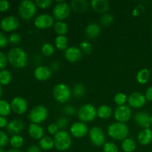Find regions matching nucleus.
<instances>
[{
  "instance_id": "nucleus-17",
  "label": "nucleus",
  "mask_w": 152,
  "mask_h": 152,
  "mask_svg": "<svg viewBox=\"0 0 152 152\" xmlns=\"http://www.w3.org/2000/svg\"><path fill=\"white\" fill-rule=\"evenodd\" d=\"M134 121L142 129H149L151 126V116L145 111H139L134 115Z\"/></svg>"
},
{
  "instance_id": "nucleus-50",
  "label": "nucleus",
  "mask_w": 152,
  "mask_h": 152,
  "mask_svg": "<svg viewBox=\"0 0 152 152\" xmlns=\"http://www.w3.org/2000/svg\"><path fill=\"white\" fill-rule=\"evenodd\" d=\"M27 152H41V148H39V145H32L28 148Z\"/></svg>"
},
{
  "instance_id": "nucleus-18",
  "label": "nucleus",
  "mask_w": 152,
  "mask_h": 152,
  "mask_svg": "<svg viewBox=\"0 0 152 152\" xmlns=\"http://www.w3.org/2000/svg\"><path fill=\"white\" fill-rule=\"evenodd\" d=\"M34 75L39 81H46L51 77L52 71L48 67L40 65L35 68L34 71Z\"/></svg>"
},
{
  "instance_id": "nucleus-13",
  "label": "nucleus",
  "mask_w": 152,
  "mask_h": 152,
  "mask_svg": "<svg viewBox=\"0 0 152 152\" xmlns=\"http://www.w3.org/2000/svg\"><path fill=\"white\" fill-rule=\"evenodd\" d=\"M1 28L4 31L10 32L17 29L19 26V21L16 16H8L3 18L0 22Z\"/></svg>"
},
{
  "instance_id": "nucleus-28",
  "label": "nucleus",
  "mask_w": 152,
  "mask_h": 152,
  "mask_svg": "<svg viewBox=\"0 0 152 152\" xmlns=\"http://www.w3.org/2000/svg\"><path fill=\"white\" fill-rule=\"evenodd\" d=\"M121 148L124 152H134L137 148L136 142L132 138H126L122 142Z\"/></svg>"
},
{
  "instance_id": "nucleus-30",
  "label": "nucleus",
  "mask_w": 152,
  "mask_h": 152,
  "mask_svg": "<svg viewBox=\"0 0 152 152\" xmlns=\"http://www.w3.org/2000/svg\"><path fill=\"white\" fill-rule=\"evenodd\" d=\"M53 29L58 36H62L68 32V27L63 21H57L53 25Z\"/></svg>"
},
{
  "instance_id": "nucleus-32",
  "label": "nucleus",
  "mask_w": 152,
  "mask_h": 152,
  "mask_svg": "<svg viewBox=\"0 0 152 152\" xmlns=\"http://www.w3.org/2000/svg\"><path fill=\"white\" fill-rule=\"evenodd\" d=\"M10 143L13 148L19 149L24 144V139L22 136L19 134L13 135L10 140Z\"/></svg>"
},
{
  "instance_id": "nucleus-2",
  "label": "nucleus",
  "mask_w": 152,
  "mask_h": 152,
  "mask_svg": "<svg viewBox=\"0 0 152 152\" xmlns=\"http://www.w3.org/2000/svg\"><path fill=\"white\" fill-rule=\"evenodd\" d=\"M107 132L112 139L115 140H124L129 135V129L125 123L115 122L109 125Z\"/></svg>"
},
{
  "instance_id": "nucleus-52",
  "label": "nucleus",
  "mask_w": 152,
  "mask_h": 152,
  "mask_svg": "<svg viewBox=\"0 0 152 152\" xmlns=\"http://www.w3.org/2000/svg\"><path fill=\"white\" fill-rule=\"evenodd\" d=\"M7 124H8V123H7V119L4 117L0 116V128L7 127Z\"/></svg>"
},
{
  "instance_id": "nucleus-5",
  "label": "nucleus",
  "mask_w": 152,
  "mask_h": 152,
  "mask_svg": "<svg viewBox=\"0 0 152 152\" xmlns=\"http://www.w3.org/2000/svg\"><path fill=\"white\" fill-rule=\"evenodd\" d=\"M37 7L35 2L31 0H24L19 5V14L25 20H30L37 13Z\"/></svg>"
},
{
  "instance_id": "nucleus-59",
  "label": "nucleus",
  "mask_w": 152,
  "mask_h": 152,
  "mask_svg": "<svg viewBox=\"0 0 152 152\" xmlns=\"http://www.w3.org/2000/svg\"><path fill=\"white\" fill-rule=\"evenodd\" d=\"M151 49H152V45H151Z\"/></svg>"
},
{
  "instance_id": "nucleus-23",
  "label": "nucleus",
  "mask_w": 152,
  "mask_h": 152,
  "mask_svg": "<svg viewBox=\"0 0 152 152\" xmlns=\"http://www.w3.org/2000/svg\"><path fill=\"white\" fill-rule=\"evenodd\" d=\"M88 7L87 1L86 0H73L71 2V8L77 13H83Z\"/></svg>"
},
{
  "instance_id": "nucleus-16",
  "label": "nucleus",
  "mask_w": 152,
  "mask_h": 152,
  "mask_svg": "<svg viewBox=\"0 0 152 152\" xmlns=\"http://www.w3.org/2000/svg\"><path fill=\"white\" fill-rule=\"evenodd\" d=\"M65 57L68 62L74 63V62H79L82 59L83 53L79 48L71 46L65 50Z\"/></svg>"
},
{
  "instance_id": "nucleus-1",
  "label": "nucleus",
  "mask_w": 152,
  "mask_h": 152,
  "mask_svg": "<svg viewBox=\"0 0 152 152\" xmlns=\"http://www.w3.org/2000/svg\"><path fill=\"white\" fill-rule=\"evenodd\" d=\"M7 60L15 68H25L28 64V55L23 49L13 48L9 50Z\"/></svg>"
},
{
  "instance_id": "nucleus-56",
  "label": "nucleus",
  "mask_w": 152,
  "mask_h": 152,
  "mask_svg": "<svg viewBox=\"0 0 152 152\" xmlns=\"http://www.w3.org/2000/svg\"><path fill=\"white\" fill-rule=\"evenodd\" d=\"M0 152H5L4 151V149H3L2 148H1V147H0Z\"/></svg>"
},
{
  "instance_id": "nucleus-20",
  "label": "nucleus",
  "mask_w": 152,
  "mask_h": 152,
  "mask_svg": "<svg viewBox=\"0 0 152 152\" xmlns=\"http://www.w3.org/2000/svg\"><path fill=\"white\" fill-rule=\"evenodd\" d=\"M91 5L93 10L99 13H106L109 10V3L106 0H92Z\"/></svg>"
},
{
  "instance_id": "nucleus-25",
  "label": "nucleus",
  "mask_w": 152,
  "mask_h": 152,
  "mask_svg": "<svg viewBox=\"0 0 152 152\" xmlns=\"http://www.w3.org/2000/svg\"><path fill=\"white\" fill-rule=\"evenodd\" d=\"M39 146L45 151H50L54 147V141L50 137L44 136L39 142Z\"/></svg>"
},
{
  "instance_id": "nucleus-46",
  "label": "nucleus",
  "mask_w": 152,
  "mask_h": 152,
  "mask_svg": "<svg viewBox=\"0 0 152 152\" xmlns=\"http://www.w3.org/2000/svg\"><path fill=\"white\" fill-rule=\"evenodd\" d=\"M7 57L3 52L0 51V69L3 70L7 65Z\"/></svg>"
},
{
  "instance_id": "nucleus-4",
  "label": "nucleus",
  "mask_w": 152,
  "mask_h": 152,
  "mask_svg": "<svg viewBox=\"0 0 152 152\" xmlns=\"http://www.w3.org/2000/svg\"><path fill=\"white\" fill-rule=\"evenodd\" d=\"M77 116L80 122L89 123L96 119L97 116V110L92 104L87 103L82 105L77 111Z\"/></svg>"
},
{
  "instance_id": "nucleus-19",
  "label": "nucleus",
  "mask_w": 152,
  "mask_h": 152,
  "mask_svg": "<svg viewBox=\"0 0 152 152\" xmlns=\"http://www.w3.org/2000/svg\"><path fill=\"white\" fill-rule=\"evenodd\" d=\"M28 134L33 139L40 140L44 137V130L40 125L31 123L28 127Z\"/></svg>"
},
{
  "instance_id": "nucleus-12",
  "label": "nucleus",
  "mask_w": 152,
  "mask_h": 152,
  "mask_svg": "<svg viewBox=\"0 0 152 152\" xmlns=\"http://www.w3.org/2000/svg\"><path fill=\"white\" fill-rule=\"evenodd\" d=\"M34 25L39 29H47L54 25V19L46 13L39 15L34 20Z\"/></svg>"
},
{
  "instance_id": "nucleus-27",
  "label": "nucleus",
  "mask_w": 152,
  "mask_h": 152,
  "mask_svg": "<svg viewBox=\"0 0 152 152\" xmlns=\"http://www.w3.org/2000/svg\"><path fill=\"white\" fill-rule=\"evenodd\" d=\"M151 73L150 71L147 68H142L140 71H138L136 76V80L140 84H145L149 80Z\"/></svg>"
},
{
  "instance_id": "nucleus-14",
  "label": "nucleus",
  "mask_w": 152,
  "mask_h": 152,
  "mask_svg": "<svg viewBox=\"0 0 152 152\" xmlns=\"http://www.w3.org/2000/svg\"><path fill=\"white\" fill-rule=\"evenodd\" d=\"M11 109L15 114H23L28 110V103L24 98L20 96L14 97L11 101L10 103Z\"/></svg>"
},
{
  "instance_id": "nucleus-10",
  "label": "nucleus",
  "mask_w": 152,
  "mask_h": 152,
  "mask_svg": "<svg viewBox=\"0 0 152 152\" xmlns=\"http://www.w3.org/2000/svg\"><path fill=\"white\" fill-rule=\"evenodd\" d=\"M114 115L117 122L125 123L132 117V109L129 105H126L117 106L114 111Z\"/></svg>"
},
{
  "instance_id": "nucleus-41",
  "label": "nucleus",
  "mask_w": 152,
  "mask_h": 152,
  "mask_svg": "<svg viewBox=\"0 0 152 152\" xmlns=\"http://www.w3.org/2000/svg\"><path fill=\"white\" fill-rule=\"evenodd\" d=\"M9 142V138L7 134L5 132L0 131V147L6 146Z\"/></svg>"
},
{
  "instance_id": "nucleus-29",
  "label": "nucleus",
  "mask_w": 152,
  "mask_h": 152,
  "mask_svg": "<svg viewBox=\"0 0 152 152\" xmlns=\"http://www.w3.org/2000/svg\"><path fill=\"white\" fill-rule=\"evenodd\" d=\"M68 38L65 35L57 36L55 39V46L60 50H65L68 48Z\"/></svg>"
},
{
  "instance_id": "nucleus-21",
  "label": "nucleus",
  "mask_w": 152,
  "mask_h": 152,
  "mask_svg": "<svg viewBox=\"0 0 152 152\" xmlns=\"http://www.w3.org/2000/svg\"><path fill=\"white\" fill-rule=\"evenodd\" d=\"M137 140L141 145H147L152 141V131L150 129H143L137 135Z\"/></svg>"
},
{
  "instance_id": "nucleus-31",
  "label": "nucleus",
  "mask_w": 152,
  "mask_h": 152,
  "mask_svg": "<svg viewBox=\"0 0 152 152\" xmlns=\"http://www.w3.org/2000/svg\"><path fill=\"white\" fill-rule=\"evenodd\" d=\"M12 76L11 74L7 70H1L0 71V84L7 86L11 82Z\"/></svg>"
},
{
  "instance_id": "nucleus-40",
  "label": "nucleus",
  "mask_w": 152,
  "mask_h": 152,
  "mask_svg": "<svg viewBox=\"0 0 152 152\" xmlns=\"http://www.w3.org/2000/svg\"><path fill=\"white\" fill-rule=\"evenodd\" d=\"M101 22L102 24H103L104 25H109L114 21V17H113L112 15L109 14V13H104L102 14V16H101Z\"/></svg>"
},
{
  "instance_id": "nucleus-8",
  "label": "nucleus",
  "mask_w": 152,
  "mask_h": 152,
  "mask_svg": "<svg viewBox=\"0 0 152 152\" xmlns=\"http://www.w3.org/2000/svg\"><path fill=\"white\" fill-rule=\"evenodd\" d=\"M71 14V6L63 1H58L53 9V16L57 21H63Z\"/></svg>"
},
{
  "instance_id": "nucleus-55",
  "label": "nucleus",
  "mask_w": 152,
  "mask_h": 152,
  "mask_svg": "<svg viewBox=\"0 0 152 152\" xmlns=\"http://www.w3.org/2000/svg\"><path fill=\"white\" fill-rule=\"evenodd\" d=\"M1 94H2V89H1V84H0V96H1Z\"/></svg>"
},
{
  "instance_id": "nucleus-11",
  "label": "nucleus",
  "mask_w": 152,
  "mask_h": 152,
  "mask_svg": "<svg viewBox=\"0 0 152 152\" xmlns=\"http://www.w3.org/2000/svg\"><path fill=\"white\" fill-rule=\"evenodd\" d=\"M146 98L145 94L140 92H134L128 97V102L129 106L134 108H140L146 103Z\"/></svg>"
},
{
  "instance_id": "nucleus-9",
  "label": "nucleus",
  "mask_w": 152,
  "mask_h": 152,
  "mask_svg": "<svg viewBox=\"0 0 152 152\" xmlns=\"http://www.w3.org/2000/svg\"><path fill=\"white\" fill-rule=\"evenodd\" d=\"M89 138L95 146H102L105 143V136L102 129L94 126L89 131Z\"/></svg>"
},
{
  "instance_id": "nucleus-36",
  "label": "nucleus",
  "mask_w": 152,
  "mask_h": 152,
  "mask_svg": "<svg viewBox=\"0 0 152 152\" xmlns=\"http://www.w3.org/2000/svg\"><path fill=\"white\" fill-rule=\"evenodd\" d=\"M114 100L118 106H120V105H125V103L128 101V97L124 93L120 92V93H117L114 96Z\"/></svg>"
},
{
  "instance_id": "nucleus-39",
  "label": "nucleus",
  "mask_w": 152,
  "mask_h": 152,
  "mask_svg": "<svg viewBox=\"0 0 152 152\" xmlns=\"http://www.w3.org/2000/svg\"><path fill=\"white\" fill-rule=\"evenodd\" d=\"M53 1L52 0H37L35 1V4L37 7L42 9L48 8L51 6Z\"/></svg>"
},
{
  "instance_id": "nucleus-57",
  "label": "nucleus",
  "mask_w": 152,
  "mask_h": 152,
  "mask_svg": "<svg viewBox=\"0 0 152 152\" xmlns=\"http://www.w3.org/2000/svg\"><path fill=\"white\" fill-rule=\"evenodd\" d=\"M151 124H152V115L151 116Z\"/></svg>"
},
{
  "instance_id": "nucleus-43",
  "label": "nucleus",
  "mask_w": 152,
  "mask_h": 152,
  "mask_svg": "<svg viewBox=\"0 0 152 152\" xmlns=\"http://www.w3.org/2000/svg\"><path fill=\"white\" fill-rule=\"evenodd\" d=\"M63 112L65 115L68 116H73L76 114V108L74 106L71 105H67L64 107L63 108Z\"/></svg>"
},
{
  "instance_id": "nucleus-37",
  "label": "nucleus",
  "mask_w": 152,
  "mask_h": 152,
  "mask_svg": "<svg viewBox=\"0 0 152 152\" xmlns=\"http://www.w3.org/2000/svg\"><path fill=\"white\" fill-rule=\"evenodd\" d=\"M80 50H83L84 53H86V54H91L93 51V47H92V45L87 40H85L80 42Z\"/></svg>"
},
{
  "instance_id": "nucleus-35",
  "label": "nucleus",
  "mask_w": 152,
  "mask_h": 152,
  "mask_svg": "<svg viewBox=\"0 0 152 152\" xmlns=\"http://www.w3.org/2000/svg\"><path fill=\"white\" fill-rule=\"evenodd\" d=\"M73 93H74V96L77 97H82L84 96L85 93H86V88H85L84 85L81 84V83L76 84L73 88Z\"/></svg>"
},
{
  "instance_id": "nucleus-49",
  "label": "nucleus",
  "mask_w": 152,
  "mask_h": 152,
  "mask_svg": "<svg viewBox=\"0 0 152 152\" xmlns=\"http://www.w3.org/2000/svg\"><path fill=\"white\" fill-rule=\"evenodd\" d=\"M10 7V3L6 0H0V11L5 12Z\"/></svg>"
},
{
  "instance_id": "nucleus-53",
  "label": "nucleus",
  "mask_w": 152,
  "mask_h": 152,
  "mask_svg": "<svg viewBox=\"0 0 152 152\" xmlns=\"http://www.w3.org/2000/svg\"><path fill=\"white\" fill-rule=\"evenodd\" d=\"M59 63L58 62H53L51 63V71H56L59 70Z\"/></svg>"
},
{
  "instance_id": "nucleus-6",
  "label": "nucleus",
  "mask_w": 152,
  "mask_h": 152,
  "mask_svg": "<svg viewBox=\"0 0 152 152\" xmlns=\"http://www.w3.org/2000/svg\"><path fill=\"white\" fill-rule=\"evenodd\" d=\"M53 96L55 100L58 102L65 103L71 98V89L65 83H59L53 88Z\"/></svg>"
},
{
  "instance_id": "nucleus-45",
  "label": "nucleus",
  "mask_w": 152,
  "mask_h": 152,
  "mask_svg": "<svg viewBox=\"0 0 152 152\" xmlns=\"http://www.w3.org/2000/svg\"><path fill=\"white\" fill-rule=\"evenodd\" d=\"M48 132L51 135H56V134L59 132V127L57 126V125L56 123H50L48 125L47 128Z\"/></svg>"
},
{
  "instance_id": "nucleus-42",
  "label": "nucleus",
  "mask_w": 152,
  "mask_h": 152,
  "mask_svg": "<svg viewBox=\"0 0 152 152\" xmlns=\"http://www.w3.org/2000/svg\"><path fill=\"white\" fill-rule=\"evenodd\" d=\"M56 124L57 125V126L59 127V129H64L68 126V121L65 117H59L56 120Z\"/></svg>"
},
{
  "instance_id": "nucleus-3",
  "label": "nucleus",
  "mask_w": 152,
  "mask_h": 152,
  "mask_svg": "<svg viewBox=\"0 0 152 152\" xmlns=\"http://www.w3.org/2000/svg\"><path fill=\"white\" fill-rule=\"evenodd\" d=\"M54 147L60 151H65L69 149L72 144V139L68 132L66 131H59L56 135L53 137Z\"/></svg>"
},
{
  "instance_id": "nucleus-33",
  "label": "nucleus",
  "mask_w": 152,
  "mask_h": 152,
  "mask_svg": "<svg viewBox=\"0 0 152 152\" xmlns=\"http://www.w3.org/2000/svg\"><path fill=\"white\" fill-rule=\"evenodd\" d=\"M11 110L10 104H9L6 100L0 99V116L5 117L9 115Z\"/></svg>"
},
{
  "instance_id": "nucleus-15",
  "label": "nucleus",
  "mask_w": 152,
  "mask_h": 152,
  "mask_svg": "<svg viewBox=\"0 0 152 152\" xmlns=\"http://www.w3.org/2000/svg\"><path fill=\"white\" fill-rule=\"evenodd\" d=\"M70 132H71V134L74 137L82 138L88 134V128L85 123L80 121L76 122L71 126Z\"/></svg>"
},
{
  "instance_id": "nucleus-48",
  "label": "nucleus",
  "mask_w": 152,
  "mask_h": 152,
  "mask_svg": "<svg viewBox=\"0 0 152 152\" xmlns=\"http://www.w3.org/2000/svg\"><path fill=\"white\" fill-rule=\"evenodd\" d=\"M8 42L9 40L5 34L0 31V48H4L7 46Z\"/></svg>"
},
{
  "instance_id": "nucleus-38",
  "label": "nucleus",
  "mask_w": 152,
  "mask_h": 152,
  "mask_svg": "<svg viewBox=\"0 0 152 152\" xmlns=\"http://www.w3.org/2000/svg\"><path fill=\"white\" fill-rule=\"evenodd\" d=\"M104 152H119V148L115 143L111 142H105L103 145Z\"/></svg>"
},
{
  "instance_id": "nucleus-58",
  "label": "nucleus",
  "mask_w": 152,
  "mask_h": 152,
  "mask_svg": "<svg viewBox=\"0 0 152 152\" xmlns=\"http://www.w3.org/2000/svg\"><path fill=\"white\" fill-rule=\"evenodd\" d=\"M151 35H152V30H151Z\"/></svg>"
},
{
  "instance_id": "nucleus-54",
  "label": "nucleus",
  "mask_w": 152,
  "mask_h": 152,
  "mask_svg": "<svg viewBox=\"0 0 152 152\" xmlns=\"http://www.w3.org/2000/svg\"><path fill=\"white\" fill-rule=\"evenodd\" d=\"M7 152H23V151L20 149H17V148H12V149H10Z\"/></svg>"
},
{
  "instance_id": "nucleus-22",
  "label": "nucleus",
  "mask_w": 152,
  "mask_h": 152,
  "mask_svg": "<svg viewBox=\"0 0 152 152\" xmlns=\"http://www.w3.org/2000/svg\"><path fill=\"white\" fill-rule=\"evenodd\" d=\"M24 129V123L19 120H13L8 123L7 129L10 134L16 135L20 133Z\"/></svg>"
},
{
  "instance_id": "nucleus-51",
  "label": "nucleus",
  "mask_w": 152,
  "mask_h": 152,
  "mask_svg": "<svg viewBox=\"0 0 152 152\" xmlns=\"http://www.w3.org/2000/svg\"><path fill=\"white\" fill-rule=\"evenodd\" d=\"M145 98L148 101H152V86L148 88L145 94Z\"/></svg>"
},
{
  "instance_id": "nucleus-47",
  "label": "nucleus",
  "mask_w": 152,
  "mask_h": 152,
  "mask_svg": "<svg viewBox=\"0 0 152 152\" xmlns=\"http://www.w3.org/2000/svg\"><path fill=\"white\" fill-rule=\"evenodd\" d=\"M145 10V7H144L143 5L142 4H139V5L137 6L133 10V12H132V15L134 16H137L139 15H140L141 13H142Z\"/></svg>"
},
{
  "instance_id": "nucleus-24",
  "label": "nucleus",
  "mask_w": 152,
  "mask_h": 152,
  "mask_svg": "<svg viewBox=\"0 0 152 152\" xmlns=\"http://www.w3.org/2000/svg\"><path fill=\"white\" fill-rule=\"evenodd\" d=\"M100 34V27L96 23H90L86 28V34L88 38L94 39Z\"/></svg>"
},
{
  "instance_id": "nucleus-34",
  "label": "nucleus",
  "mask_w": 152,
  "mask_h": 152,
  "mask_svg": "<svg viewBox=\"0 0 152 152\" xmlns=\"http://www.w3.org/2000/svg\"><path fill=\"white\" fill-rule=\"evenodd\" d=\"M55 50L54 46L50 43H45L42 45L41 48L42 53L45 56H50L53 54Z\"/></svg>"
},
{
  "instance_id": "nucleus-44",
  "label": "nucleus",
  "mask_w": 152,
  "mask_h": 152,
  "mask_svg": "<svg viewBox=\"0 0 152 152\" xmlns=\"http://www.w3.org/2000/svg\"><path fill=\"white\" fill-rule=\"evenodd\" d=\"M8 40L9 42L13 45L19 44L21 41V37L19 34H17V33H13L11 35H10Z\"/></svg>"
},
{
  "instance_id": "nucleus-26",
  "label": "nucleus",
  "mask_w": 152,
  "mask_h": 152,
  "mask_svg": "<svg viewBox=\"0 0 152 152\" xmlns=\"http://www.w3.org/2000/svg\"><path fill=\"white\" fill-rule=\"evenodd\" d=\"M112 108L108 105H102L98 108L97 109V116L101 119H108L112 115Z\"/></svg>"
},
{
  "instance_id": "nucleus-7",
  "label": "nucleus",
  "mask_w": 152,
  "mask_h": 152,
  "mask_svg": "<svg viewBox=\"0 0 152 152\" xmlns=\"http://www.w3.org/2000/svg\"><path fill=\"white\" fill-rule=\"evenodd\" d=\"M48 116V111L47 108L44 105H39L34 107L31 110L28 117L31 123L39 125L47 119Z\"/></svg>"
}]
</instances>
